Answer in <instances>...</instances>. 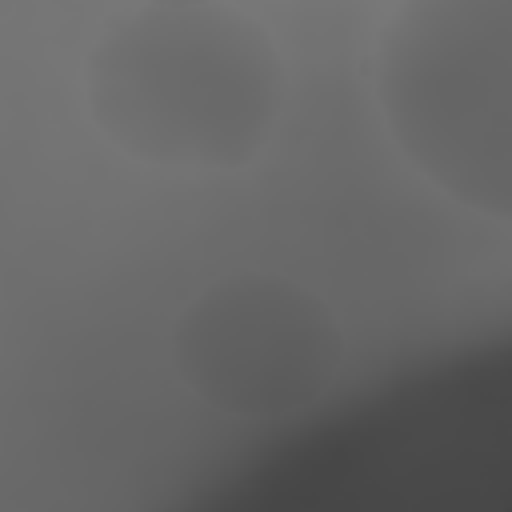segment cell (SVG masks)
Returning <instances> with one entry per match:
<instances>
[{"label":"cell","mask_w":512,"mask_h":512,"mask_svg":"<svg viewBox=\"0 0 512 512\" xmlns=\"http://www.w3.org/2000/svg\"><path fill=\"white\" fill-rule=\"evenodd\" d=\"M84 100L140 164L236 172L276 136L288 72L268 28L224 0L140 4L88 52Z\"/></svg>","instance_id":"1"},{"label":"cell","mask_w":512,"mask_h":512,"mask_svg":"<svg viewBox=\"0 0 512 512\" xmlns=\"http://www.w3.org/2000/svg\"><path fill=\"white\" fill-rule=\"evenodd\" d=\"M168 360L208 412L288 420L332 392L348 364V332L316 288L272 268H236L184 300Z\"/></svg>","instance_id":"3"},{"label":"cell","mask_w":512,"mask_h":512,"mask_svg":"<svg viewBox=\"0 0 512 512\" xmlns=\"http://www.w3.org/2000/svg\"><path fill=\"white\" fill-rule=\"evenodd\" d=\"M512 0H400L376 52V100L404 164L440 196L508 220Z\"/></svg>","instance_id":"2"},{"label":"cell","mask_w":512,"mask_h":512,"mask_svg":"<svg viewBox=\"0 0 512 512\" xmlns=\"http://www.w3.org/2000/svg\"><path fill=\"white\" fill-rule=\"evenodd\" d=\"M140 4H200V0H140Z\"/></svg>","instance_id":"4"}]
</instances>
